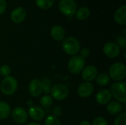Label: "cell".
Wrapping results in <instances>:
<instances>
[{"instance_id": "4dcf8cb0", "label": "cell", "mask_w": 126, "mask_h": 125, "mask_svg": "<svg viewBox=\"0 0 126 125\" xmlns=\"http://www.w3.org/2000/svg\"><path fill=\"white\" fill-rule=\"evenodd\" d=\"M7 7V4L5 0H0V15L2 14Z\"/></svg>"}, {"instance_id": "d6a6232c", "label": "cell", "mask_w": 126, "mask_h": 125, "mask_svg": "<svg viewBox=\"0 0 126 125\" xmlns=\"http://www.w3.org/2000/svg\"><path fill=\"white\" fill-rule=\"evenodd\" d=\"M79 125H91V123H90L89 121L83 120V121H82V122H80Z\"/></svg>"}, {"instance_id": "83f0119b", "label": "cell", "mask_w": 126, "mask_h": 125, "mask_svg": "<svg viewBox=\"0 0 126 125\" xmlns=\"http://www.w3.org/2000/svg\"><path fill=\"white\" fill-rule=\"evenodd\" d=\"M92 125H108V122L105 118L98 116L94 119Z\"/></svg>"}, {"instance_id": "9a60e30c", "label": "cell", "mask_w": 126, "mask_h": 125, "mask_svg": "<svg viewBox=\"0 0 126 125\" xmlns=\"http://www.w3.org/2000/svg\"><path fill=\"white\" fill-rule=\"evenodd\" d=\"M28 115L30 118L35 121H41L45 116V111L44 109L38 106H30L28 110Z\"/></svg>"}, {"instance_id": "7c38bea8", "label": "cell", "mask_w": 126, "mask_h": 125, "mask_svg": "<svg viewBox=\"0 0 126 125\" xmlns=\"http://www.w3.org/2000/svg\"><path fill=\"white\" fill-rule=\"evenodd\" d=\"M98 70L97 69L92 65L85 67L82 71V77L86 82H91L96 79L97 76Z\"/></svg>"}, {"instance_id": "7a4b0ae2", "label": "cell", "mask_w": 126, "mask_h": 125, "mask_svg": "<svg viewBox=\"0 0 126 125\" xmlns=\"http://www.w3.org/2000/svg\"><path fill=\"white\" fill-rule=\"evenodd\" d=\"M18 88L17 80L11 76L4 77L0 85V90L6 96H10L13 94Z\"/></svg>"}, {"instance_id": "9c48e42d", "label": "cell", "mask_w": 126, "mask_h": 125, "mask_svg": "<svg viewBox=\"0 0 126 125\" xmlns=\"http://www.w3.org/2000/svg\"><path fill=\"white\" fill-rule=\"evenodd\" d=\"M103 51L106 57L109 58H114L119 55L120 50V47L117 43L110 41L105 43L103 48Z\"/></svg>"}, {"instance_id": "4fadbf2b", "label": "cell", "mask_w": 126, "mask_h": 125, "mask_svg": "<svg viewBox=\"0 0 126 125\" xmlns=\"http://www.w3.org/2000/svg\"><path fill=\"white\" fill-rule=\"evenodd\" d=\"M27 12L24 8L21 7H18L13 10V11L10 13V18L13 22L19 24L24 21L26 18Z\"/></svg>"}, {"instance_id": "30bf717a", "label": "cell", "mask_w": 126, "mask_h": 125, "mask_svg": "<svg viewBox=\"0 0 126 125\" xmlns=\"http://www.w3.org/2000/svg\"><path fill=\"white\" fill-rule=\"evenodd\" d=\"M29 93L33 97H38L43 93V85L40 80H32L29 85Z\"/></svg>"}, {"instance_id": "d4e9b609", "label": "cell", "mask_w": 126, "mask_h": 125, "mask_svg": "<svg viewBox=\"0 0 126 125\" xmlns=\"http://www.w3.org/2000/svg\"><path fill=\"white\" fill-rule=\"evenodd\" d=\"M114 125H126V113H121L118 114L114 120Z\"/></svg>"}, {"instance_id": "5b68a950", "label": "cell", "mask_w": 126, "mask_h": 125, "mask_svg": "<svg viewBox=\"0 0 126 125\" xmlns=\"http://www.w3.org/2000/svg\"><path fill=\"white\" fill-rule=\"evenodd\" d=\"M85 68V59L80 55H74L68 62V69L70 73L78 74Z\"/></svg>"}, {"instance_id": "cb8c5ba5", "label": "cell", "mask_w": 126, "mask_h": 125, "mask_svg": "<svg viewBox=\"0 0 126 125\" xmlns=\"http://www.w3.org/2000/svg\"><path fill=\"white\" fill-rule=\"evenodd\" d=\"M44 125H61V122L56 116H49L45 119Z\"/></svg>"}, {"instance_id": "4316f807", "label": "cell", "mask_w": 126, "mask_h": 125, "mask_svg": "<svg viewBox=\"0 0 126 125\" xmlns=\"http://www.w3.org/2000/svg\"><path fill=\"white\" fill-rule=\"evenodd\" d=\"M11 73V69L8 65H2L0 67V74L4 77L10 76Z\"/></svg>"}, {"instance_id": "8992f818", "label": "cell", "mask_w": 126, "mask_h": 125, "mask_svg": "<svg viewBox=\"0 0 126 125\" xmlns=\"http://www.w3.org/2000/svg\"><path fill=\"white\" fill-rule=\"evenodd\" d=\"M59 10L65 15L72 16L77 10V4L74 0H61L59 3Z\"/></svg>"}, {"instance_id": "8fae6325", "label": "cell", "mask_w": 126, "mask_h": 125, "mask_svg": "<svg viewBox=\"0 0 126 125\" xmlns=\"http://www.w3.org/2000/svg\"><path fill=\"white\" fill-rule=\"evenodd\" d=\"M94 91V85L90 82L82 83L78 88V94L80 97L87 98L90 97Z\"/></svg>"}, {"instance_id": "52a82bcc", "label": "cell", "mask_w": 126, "mask_h": 125, "mask_svg": "<svg viewBox=\"0 0 126 125\" xmlns=\"http://www.w3.org/2000/svg\"><path fill=\"white\" fill-rule=\"evenodd\" d=\"M50 92L52 98L58 101L65 99L69 95V89L63 84H56L52 88Z\"/></svg>"}, {"instance_id": "ba28073f", "label": "cell", "mask_w": 126, "mask_h": 125, "mask_svg": "<svg viewBox=\"0 0 126 125\" xmlns=\"http://www.w3.org/2000/svg\"><path fill=\"white\" fill-rule=\"evenodd\" d=\"M13 121L19 125L24 124L27 120L28 114L27 111L21 107H16L11 113Z\"/></svg>"}, {"instance_id": "f1b7e54d", "label": "cell", "mask_w": 126, "mask_h": 125, "mask_svg": "<svg viewBox=\"0 0 126 125\" xmlns=\"http://www.w3.org/2000/svg\"><path fill=\"white\" fill-rule=\"evenodd\" d=\"M117 45L119 47H121L122 49H125L126 48V39L124 36H120L117 38Z\"/></svg>"}, {"instance_id": "ac0fdd59", "label": "cell", "mask_w": 126, "mask_h": 125, "mask_svg": "<svg viewBox=\"0 0 126 125\" xmlns=\"http://www.w3.org/2000/svg\"><path fill=\"white\" fill-rule=\"evenodd\" d=\"M106 110L111 115L116 116L120 114L123 111V105L120 102L117 101H111L108 103Z\"/></svg>"}, {"instance_id": "6da1fadb", "label": "cell", "mask_w": 126, "mask_h": 125, "mask_svg": "<svg viewBox=\"0 0 126 125\" xmlns=\"http://www.w3.org/2000/svg\"><path fill=\"white\" fill-rule=\"evenodd\" d=\"M62 48L65 53L69 55H76L80 49L79 41L74 37H68L62 42Z\"/></svg>"}, {"instance_id": "1f68e13d", "label": "cell", "mask_w": 126, "mask_h": 125, "mask_svg": "<svg viewBox=\"0 0 126 125\" xmlns=\"http://www.w3.org/2000/svg\"><path fill=\"white\" fill-rule=\"evenodd\" d=\"M53 112H54V114L55 115V116L57 117V116H59L61 115V113H62V109H61V107L57 106V107H55V108H54Z\"/></svg>"}, {"instance_id": "ffe728a7", "label": "cell", "mask_w": 126, "mask_h": 125, "mask_svg": "<svg viewBox=\"0 0 126 125\" xmlns=\"http://www.w3.org/2000/svg\"><path fill=\"white\" fill-rule=\"evenodd\" d=\"M76 18L79 20H85L88 18L90 15V10L88 7H80L76 12Z\"/></svg>"}, {"instance_id": "5bb4252c", "label": "cell", "mask_w": 126, "mask_h": 125, "mask_svg": "<svg viewBox=\"0 0 126 125\" xmlns=\"http://www.w3.org/2000/svg\"><path fill=\"white\" fill-rule=\"evenodd\" d=\"M111 98V94L108 89H102L96 95V101L99 105H104L110 102Z\"/></svg>"}, {"instance_id": "836d02e7", "label": "cell", "mask_w": 126, "mask_h": 125, "mask_svg": "<svg viewBox=\"0 0 126 125\" xmlns=\"http://www.w3.org/2000/svg\"><path fill=\"white\" fill-rule=\"evenodd\" d=\"M41 125V124H39V123H36V122H32V123H30V124H28V125Z\"/></svg>"}, {"instance_id": "603a6c76", "label": "cell", "mask_w": 126, "mask_h": 125, "mask_svg": "<svg viewBox=\"0 0 126 125\" xmlns=\"http://www.w3.org/2000/svg\"><path fill=\"white\" fill-rule=\"evenodd\" d=\"M52 97L49 96V95H45V96H43L41 99H40V105L41 107L44 108H49L52 104Z\"/></svg>"}, {"instance_id": "44dd1931", "label": "cell", "mask_w": 126, "mask_h": 125, "mask_svg": "<svg viewBox=\"0 0 126 125\" xmlns=\"http://www.w3.org/2000/svg\"><path fill=\"white\" fill-rule=\"evenodd\" d=\"M55 0H35V3L38 7L43 10H48L54 4Z\"/></svg>"}, {"instance_id": "f546056e", "label": "cell", "mask_w": 126, "mask_h": 125, "mask_svg": "<svg viewBox=\"0 0 126 125\" xmlns=\"http://www.w3.org/2000/svg\"><path fill=\"white\" fill-rule=\"evenodd\" d=\"M89 54H90V51H89V49L88 48H83L80 51V56L83 59L88 57L89 56Z\"/></svg>"}, {"instance_id": "d6986e66", "label": "cell", "mask_w": 126, "mask_h": 125, "mask_svg": "<svg viewBox=\"0 0 126 125\" xmlns=\"http://www.w3.org/2000/svg\"><path fill=\"white\" fill-rule=\"evenodd\" d=\"M10 113V105L4 102L0 101V120L7 119Z\"/></svg>"}, {"instance_id": "7402d4cb", "label": "cell", "mask_w": 126, "mask_h": 125, "mask_svg": "<svg viewBox=\"0 0 126 125\" xmlns=\"http://www.w3.org/2000/svg\"><path fill=\"white\" fill-rule=\"evenodd\" d=\"M96 81H97V83L100 85H106L110 82V77L109 74L102 73L97 76Z\"/></svg>"}, {"instance_id": "e0dca14e", "label": "cell", "mask_w": 126, "mask_h": 125, "mask_svg": "<svg viewBox=\"0 0 126 125\" xmlns=\"http://www.w3.org/2000/svg\"><path fill=\"white\" fill-rule=\"evenodd\" d=\"M50 34L53 39L58 41H61L65 37V30L61 26L55 25L52 27Z\"/></svg>"}, {"instance_id": "2e32d148", "label": "cell", "mask_w": 126, "mask_h": 125, "mask_svg": "<svg viewBox=\"0 0 126 125\" xmlns=\"http://www.w3.org/2000/svg\"><path fill=\"white\" fill-rule=\"evenodd\" d=\"M114 20L117 23L121 25L126 24V6L123 5L120 7L114 13Z\"/></svg>"}, {"instance_id": "277c9868", "label": "cell", "mask_w": 126, "mask_h": 125, "mask_svg": "<svg viewBox=\"0 0 126 125\" xmlns=\"http://www.w3.org/2000/svg\"><path fill=\"white\" fill-rule=\"evenodd\" d=\"M111 96L114 97V99L120 102L126 103V83L125 82H116L111 87Z\"/></svg>"}, {"instance_id": "484cf974", "label": "cell", "mask_w": 126, "mask_h": 125, "mask_svg": "<svg viewBox=\"0 0 126 125\" xmlns=\"http://www.w3.org/2000/svg\"><path fill=\"white\" fill-rule=\"evenodd\" d=\"M41 82H42V85H43V91L45 94L49 93L51 89H52V83H51V81L49 80H48L47 78H45Z\"/></svg>"}, {"instance_id": "3957f363", "label": "cell", "mask_w": 126, "mask_h": 125, "mask_svg": "<svg viewBox=\"0 0 126 125\" xmlns=\"http://www.w3.org/2000/svg\"><path fill=\"white\" fill-rule=\"evenodd\" d=\"M109 77L120 82L123 80L126 77V66L123 63H115L109 68Z\"/></svg>"}]
</instances>
